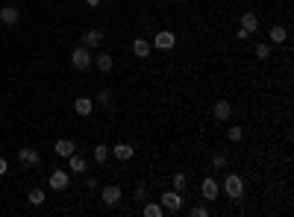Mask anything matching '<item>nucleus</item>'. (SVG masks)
Masks as SVG:
<instances>
[{
	"label": "nucleus",
	"mask_w": 294,
	"mask_h": 217,
	"mask_svg": "<svg viewBox=\"0 0 294 217\" xmlns=\"http://www.w3.org/2000/svg\"><path fill=\"white\" fill-rule=\"evenodd\" d=\"M226 138H229L232 144L244 141V126H229V129H226Z\"/></svg>",
	"instance_id": "26"
},
{
	"label": "nucleus",
	"mask_w": 294,
	"mask_h": 217,
	"mask_svg": "<svg viewBox=\"0 0 294 217\" xmlns=\"http://www.w3.org/2000/svg\"><path fill=\"white\" fill-rule=\"evenodd\" d=\"M171 188L173 191H180V194H186V188H189V176H186V173H173Z\"/></svg>",
	"instance_id": "24"
},
{
	"label": "nucleus",
	"mask_w": 294,
	"mask_h": 217,
	"mask_svg": "<svg viewBox=\"0 0 294 217\" xmlns=\"http://www.w3.org/2000/svg\"><path fill=\"white\" fill-rule=\"evenodd\" d=\"M159 205L165 208V214H180V211H183V205H186V197H183L180 191L168 188V191H162V194H159Z\"/></svg>",
	"instance_id": "1"
},
{
	"label": "nucleus",
	"mask_w": 294,
	"mask_h": 217,
	"mask_svg": "<svg viewBox=\"0 0 294 217\" xmlns=\"http://www.w3.org/2000/svg\"><path fill=\"white\" fill-rule=\"evenodd\" d=\"M236 38H239V41H247V38H250V33H247V30H242V27H239V30H236Z\"/></svg>",
	"instance_id": "31"
},
{
	"label": "nucleus",
	"mask_w": 294,
	"mask_h": 217,
	"mask_svg": "<svg viewBox=\"0 0 294 217\" xmlns=\"http://www.w3.org/2000/svg\"><path fill=\"white\" fill-rule=\"evenodd\" d=\"M124 197L121 185H106V188H100V200H103V205H118Z\"/></svg>",
	"instance_id": "8"
},
{
	"label": "nucleus",
	"mask_w": 294,
	"mask_h": 217,
	"mask_svg": "<svg viewBox=\"0 0 294 217\" xmlns=\"http://www.w3.org/2000/svg\"><path fill=\"white\" fill-rule=\"evenodd\" d=\"M141 214H144V217H165V208H162L159 202L144 200V202H141Z\"/></svg>",
	"instance_id": "20"
},
{
	"label": "nucleus",
	"mask_w": 294,
	"mask_h": 217,
	"mask_svg": "<svg viewBox=\"0 0 294 217\" xmlns=\"http://www.w3.org/2000/svg\"><path fill=\"white\" fill-rule=\"evenodd\" d=\"M150 44H153L156 50H162V53H171L173 47H177V35H173L171 30H159V33L153 35Z\"/></svg>",
	"instance_id": "4"
},
{
	"label": "nucleus",
	"mask_w": 294,
	"mask_h": 217,
	"mask_svg": "<svg viewBox=\"0 0 294 217\" xmlns=\"http://www.w3.org/2000/svg\"><path fill=\"white\" fill-rule=\"evenodd\" d=\"M0 21H3L6 27H15L18 21H21V12H18L15 3H6V6L0 9Z\"/></svg>",
	"instance_id": "14"
},
{
	"label": "nucleus",
	"mask_w": 294,
	"mask_h": 217,
	"mask_svg": "<svg viewBox=\"0 0 294 217\" xmlns=\"http://www.w3.org/2000/svg\"><path fill=\"white\" fill-rule=\"evenodd\" d=\"M133 53H136V59H150V53H153V44H150L147 38L136 35V38H133Z\"/></svg>",
	"instance_id": "12"
},
{
	"label": "nucleus",
	"mask_w": 294,
	"mask_h": 217,
	"mask_svg": "<svg viewBox=\"0 0 294 217\" xmlns=\"http://www.w3.org/2000/svg\"><path fill=\"white\" fill-rule=\"evenodd\" d=\"M6 170H9V162H6V159L0 156V176H6Z\"/></svg>",
	"instance_id": "32"
},
{
	"label": "nucleus",
	"mask_w": 294,
	"mask_h": 217,
	"mask_svg": "<svg viewBox=\"0 0 294 217\" xmlns=\"http://www.w3.org/2000/svg\"><path fill=\"white\" fill-rule=\"evenodd\" d=\"M191 217H209L212 211H209V205H194V208H189Z\"/></svg>",
	"instance_id": "28"
},
{
	"label": "nucleus",
	"mask_w": 294,
	"mask_h": 217,
	"mask_svg": "<svg viewBox=\"0 0 294 217\" xmlns=\"http://www.w3.org/2000/svg\"><path fill=\"white\" fill-rule=\"evenodd\" d=\"M242 30H247V33H259V18L253 15V12H244L242 15Z\"/></svg>",
	"instance_id": "21"
},
{
	"label": "nucleus",
	"mask_w": 294,
	"mask_h": 217,
	"mask_svg": "<svg viewBox=\"0 0 294 217\" xmlns=\"http://www.w3.org/2000/svg\"><path fill=\"white\" fill-rule=\"evenodd\" d=\"M218 194H221V185H218V179L206 176V179L200 182V197H203L206 202H215V200H218Z\"/></svg>",
	"instance_id": "6"
},
{
	"label": "nucleus",
	"mask_w": 294,
	"mask_h": 217,
	"mask_svg": "<svg viewBox=\"0 0 294 217\" xmlns=\"http://www.w3.org/2000/svg\"><path fill=\"white\" fill-rule=\"evenodd\" d=\"M147 197H150L147 194V185H136V202H144Z\"/></svg>",
	"instance_id": "29"
},
{
	"label": "nucleus",
	"mask_w": 294,
	"mask_h": 217,
	"mask_svg": "<svg viewBox=\"0 0 294 217\" xmlns=\"http://www.w3.org/2000/svg\"><path fill=\"white\" fill-rule=\"evenodd\" d=\"M86 188H88V191H100V185H97L94 176H88V179H86Z\"/></svg>",
	"instance_id": "30"
},
{
	"label": "nucleus",
	"mask_w": 294,
	"mask_h": 217,
	"mask_svg": "<svg viewBox=\"0 0 294 217\" xmlns=\"http://www.w3.org/2000/svg\"><path fill=\"white\" fill-rule=\"evenodd\" d=\"M212 115L218 117V120H229V117H232V103H229V100H215Z\"/></svg>",
	"instance_id": "17"
},
{
	"label": "nucleus",
	"mask_w": 294,
	"mask_h": 217,
	"mask_svg": "<svg viewBox=\"0 0 294 217\" xmlns=\"http://www.w3.org/2000/svg\"><path fill=\"white\" fill-rule=\"evenodd\" d=\"M91 62H94V56H91V50H88V47L77 44V47L71 50V65L77 67V70H88V67H91Z\"/></svg>",
	"instance_id": "3"
},
{
	"label": "nucleus",
	"mask_w": 294,
	"mask_h": 217,
	"mask_svg": "<svg viewBox=\"0 0 294 217\" xmlns=\"http://www.w3.org/2000/svg\"><path fill=\"white\" fill-rule=\"evenodd\" d=\"M91 65L97 67V70H100V74H112V67H115V56H112V53H97V56H94V62H91Z\"/></svg>",
	"instance_id": "13"
},
{
	"label": "nucleus",
	"mask_w": 294,
	"mask_h": 217,
	"mask_svg": "<svg viewBox=\"0 0 294 217\" xmlns=\"http://www.w3.org/2000/svg\"><path fill=\"white\" fill-rule=\"evenodd\" d=\"M91 159H94L97 165H106V162H109V144H94V150H91Z\"/></svg>",
	"instance_id": "22"
},
{
	"label": "nucleus",
	"mask_w": 294,
	"mask_h": 217,
	"mask_svg": "<svg viewBox=\"0 0 294 217\" xmlns=\"http://www.w3.org/2000/svg\"><path fill=\"white\" fill-rule=\"evenodd\" d=\"M109 153H112L118 162H130V159L136 156V147H133V144H127V141H118L115 147H109Z\"/></svg>",
	"instance_id": "9"
},
{
	"label": "nucleus",
	"mask_w": 294,
	"mask_h": 217,
	"mask_svg": "<svg viewBox=\"0 0 294 217\" xmlns=\"http://www.w3.org/2000/svg\"><path fill=\"white\" fill-rule=\"evenodd\" d=\"M44 200H47V194H44L41 188H33V191L27 194V202H30V205H44Z\"/></svg>",
	"instance_id": "25"
},
{
	"label": "nucleus",
	"mask_w": 294,
	"mask_h": 217,
	"mask_svg": "<svg viewBox=\"0 0 294 217\" xmlns=\"http://www.w3.org/2000/svg\"><path fill=\"white\" fill-rule=\"evenodd\" d=\"M285 41H288V30L282 24H274L268 30V44H285Z\"/></svg>",
	"instance_id": "15"
},
{
	"label": "nucleus",
	"mask_w": 294,
	"mask_h": 217,
	"mask_svg": "<svg viewBox=\"0 0 294 217\" xmlns=\"http://www.w3.org/2000/svg\"><path fill=\"white\" fill-rule=\"evenodd\" d=\"M74 112L80 117H88L94 112V97H77V100H74Z\"/></svg>",
	"instance_id": "16"
},
{
	"label": "nucleus",
	"mask_w": 294,
	"mask_h": 217,
	"mask_svg": "<svg viewBox=\"0 0 294 217\" xmlns=\"http://www.w3.org/2000/svg\"><path fill=\"white\" fill-rule=\"evenodd\" d=\"M53 153L62 156V159H68V156L77 153V141H74V138H59V141L53 144Z\"/></svg>",
	"instance_id": "11"
},
{
	"label": "nucleus",
	"mask_w": 294,
	"mask_h": 217,
	"mask_svg": "<svg viewBox=\"0 0 294 217\" xmlns=\"http://www.w3.org/2000/svg\"><path fill=\"white\" fill-rule=\"evenodd\" d=\"M253 56H256L259 62L271 59V44H268V41H259V44H253Z\"/></svg>",
	"instance_id": "23"
},
{
	"label": "nucleus",
	"mask_w": 294,
	"mask_h": 217,
	"mask_svg": "<svg viewBox=\"0 0 294 217\" xmlns=\"http://www.w3.org/2000/svg\"><path fill=\"white\" fill-rule=\"evenodd\" d=\"M94 106H103L106 112H112V106H115V94H112V88H100L97 97H94Z\"/></svg>",
	"instance_id": "18"
},
{
	"label": "nucleus",
	"mask_w": 294,
	"mask_h": 217,
	"mask_svg": "<svg viewBox=\"0 0 294 217\" xmlns=\"http://www.w3.org/2000/svg\"><path fill=\"white\" fill-rule=\"evenodd\" d=\"M18 162L24 167H38L41 165V153L33 150V147H21V150H18Z\"/></svg>",
	"instance_id": "7"
},
{
	"label": "nucleus",
	"mask_w": 294,
	"mask_h": 217,
	"mask_svg": "<svg viewBox=\"0 0 294 217\" xmlns=\"http://www.w3.org/2000/svg\"><path fill=\"white\" fill-rule=\"evenodd\" d=\"M103 30H88V33H83V41H80V44H83V47H88V50H97V47H100V44H103Z\"/></svg>",
	"instance_id": "10"
},
{
	"label": "nucleus",
	"mask_w": 294,
	"mask_h": 217,
	"mask_svg": "<svg viewBox=\"0 0 294 217\" xmlns=\"http://www.w3.org/2000/svg\"><path fill=\"white\" fill-rule=\"evenodd\" d=\"M47 185H50L53 191H65V188L71 185V170H62V167L50 170V176H47Z\"/></svg>",
	"instance_id": "5"
},
{
	"label": "nucleus",
	"mask_w": 294,
	"mask_h": 217,
	"mask_svg": "<svg viewBox=\"0 0 294 217\" xmlns=\"http://www.w3.org/2000/svg\"><path fill=\"white\" fill-rule=\"evenodd\" d=\"M88 6H100V3H103V0H86Z\"/></svg>",
	"instance_id": "33"
},
{
	"label": "nucleus",
	"mask_w": 294,
	"mask_h": 217,
	"mask_svg": "<svg viewBox=\"0 0 294 217\" xmlns=\"http://www.w3.org/2000/svg\"><path fill=\"white\" fill-rule=\"evenodd\" d=\"M212 170H226V156L224 153H215V156H212Z\"/></svg>",
	"instance_id": "27"
},
{
	"label": "nucleus",
	"mask_w": 294,
	"mask_h": 217,
	"mask_svg": "<svg viewBox=\"0 0 294 217\" xmlns=\"http://www.w3.org/2000/svg\"><path fill=\"white\" fill-rule=\"evenodd\" d=\"M86 167H88L86 156H80V153H74V156H68V170H71V173H83Z\"/></svg>",
	"instance_id": "19"
},
{
	"label": "nucleus",
	"mask_w": 294,
	"mask_h": 217,
	"mask_svg": "<svg viewBox=\"0 0 294 217\" xmlns=\"http://www.w3.org/2000/svg\"><path fill=\"white\" fill-rule=\"evenodd\" d=\"M224 194L229 197V202H242L244 200V179L239 176V173H226Z\"/></svg>",
	"instance_id": "2"
}]
</instances>
